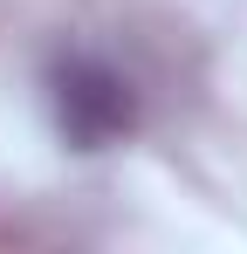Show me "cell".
Segmentation results:
<instances>
[{
  "label": "cell",
  "mask_w": 247,
  "mask_h": 254,
  "mask_svg": "<svg viewBox=\"0 0 247 254\" xmlns=\"http://www.w3.org/2000/svg\"><path fill=\"white\" fill-rule=\"evenodd\" d=\"M48 117L76 151H103L137 130V89L124 69H110L89 48H62L48 62Z\"/></svg>",
  "instance_id": "1"
}]
</instances>
